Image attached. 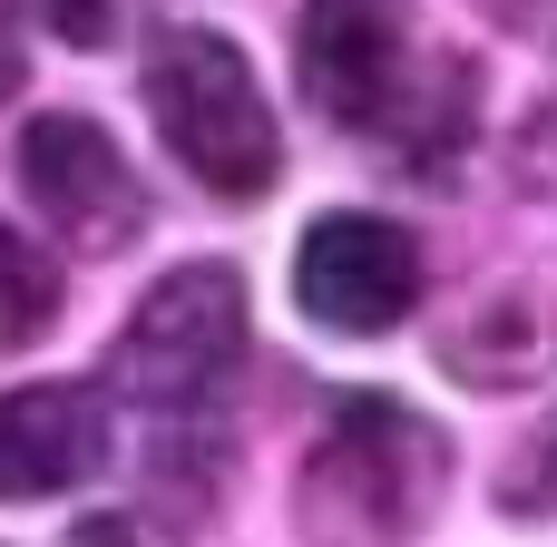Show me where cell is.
<instances>
[{
	"instance_id": "6da1fadb",
	"label": "cell",
	"mask_w": 557,
	"mask_h": 547,
	"mask_svg": "<svg viewBox=\"0 0 557 547\" xmlns=\"http://www.w3.org/2000/svg\"><path fill=\"white\" fill-rule=\"evenodd\" d=\"M450 489V440L441 421H421L411 401H382V391H352L333 411V431L304 450V480H294V519L313 547H401L431 529Z\"/></svg>"
},
{
	"instance_id": "7a4b0ae2",
	"label": "cell",
	"mask_w": 557,
	"mask_h": 547,
	"mask_svg": "<svg viewBox=\"0 0 557 547\" xmlns=\"http://www.w3.org/2000/svg\"><path fill=\"white\" fill-rule=\"evenodd\" d=\"M137 88H147V117H157L166 157H176L206 196L245 206V196H264V186H274L284 137H274L264 88H255L245 49H235L225 29H186V20H176V29H147Z\"/></svg>"
},
{
	"instance_id": "3957f363",
	"label": "cell",
	"mask_w": 557,
	"mask_h": 547,
	"mask_svg": "<svg viewBox=\"0 0 557 547\" xmlns=\"http://www.w3.org/2000/svg\"><path fill=\"white\" fill-rule=\"evenodd\" d=\"M450 69V59H441ZM411 39V10L401 0H304V29H294V78L304 98L352 127V137H392L421 157V117H431V78H441Z\"/></svg>"
},
{
	"instance_id": "277c9868",
	"label": "cell",
	"mask_w": 557,
	"mask_h": 547,
	"mask_svg": "<svg viewBox=\"0 0 557 547\" xmlns=\"http://www.w3.org/2000/svg\"><path fill=\"white\" fill-rule=\"evenodd\" d=\"M235 362H245V274L235 264L166 274L117 333V391L157 401V411H196Z\"/></svg>"
},
{
	"instance_id": "5b68a950",
	"label": "cell",
	"mask_w": 557,
	"mask_h": 547,
	"mask_svg": "<svg viewBox=\"0 0 557 547\" xmlns=\"http://www.w3.org/2000/svg\"><path fill=\"white\" fill-rule=\"evenodd\" d=\"M10 166H20V186H29V206H39L78 254H117V245L147 235V186H137V166L117 157V137H108L98 117L39 108V117L20 127V147H10Z\"/></svg>"
},
{
	"instance_id": "8992f818",
	"label": "cell",
	"mask_w": 557,
	"mask_h": 547,
	"mask_svg": "<svg viewBox=\"0 0 557 547\" xmlns=\"http://www.w3.org/2000/svg\"><path fill=\"white\" fill-rule=\"evenodd\" d=\"M294 303L323 323V333H392L411 323L421 303V235L392 225V215H313L304 245H294Z\"/></svg>"
},
{
	"instance_id": "52a82bcc",
	"label": "cell",
	"mask_w": 557,
	"mask_h": 547,
	"mask_svg": "<svg viewBox=\"0 0 557 547\" xmlns=\"http://www.w3.org/2000/svg\"><path fill=\"white\" fill-rule=\"evenodd\" d=\"M108 470V401L88 382L0 391V499H59Z\"/></svg>"
},
{
	"instance_id": "ba28073f",
	"label": "cell",
	"mask_w": 557,
	"mask_h": 547,
	"mask_svg": "<svg viewBox=\"0 0 557 547\" xmlns=\"http://www.w3.org/2000/svg\"><path fill=\"white\" fill-rule=\"evenodd\" d=\"M49 323H59V274H49V254L20 225H0V352L39 343Z\"/></svg>"
},
{
	"instance_id": "9c48e42d",
	"label": "cell",
	"mask_w": 557,
	"mask_h": 547,
	"mask_svg": "<svg viewBox=\"0 0 557 547\" xmlns=\"http://www.w3.org/2000/svg\"><path fill=\"white\" fill-rule=\"evenodd\" d=\"M20 20L59 49H108L117 39V0H20Z\"/></svg>"
},
{
	"instance_id": "30bf717a",
	"label": "cell",
	"mask_w": 557,
	"mask_h": 547,
	"mask_svg": "<svg viewBox=\"0 0 557 547\" xmlns=\"http://www.w3.org/2000/svg\"><path fill=\"white\" fill-rule=\"evenodd\" d=\"M509 509H519V519H557V411L529 431V450H519V470H509Z\"/></svg>"
},
{
	"instance_id": "8fae6325",
	"label": "cell",
	"mask_w": 557,
	"mask_h": 547,
	"mask_svg": "<svg viewBox=\"0 0 557 547\" xmlns=\"http://www.w3.org/2000/svg\"><path fill=\"white\" fill-rule=\"evenodd\" d=\"M69 547H176V538H166L157 519H127V509H108V519H88Z\"/></svg>"
}]
</instances>
